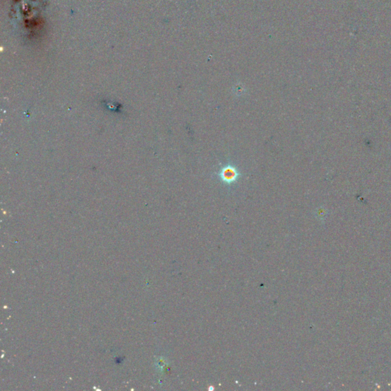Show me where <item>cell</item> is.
Wrapping results in <instances>:
<instances>
[{"mask_svg": "<svg viewBox=\"0 0 391 391\" xmlns=\"http://www.w3.org/2000/svg\"><path fill=\"white\" fill-rule=\"evenodd\" d=\"M220 181L226 185H232L238 182L241 178V174L233 164H228L220 169L218 173Z\"/></svg>", "mask_w": 391, "mask_h": 391, "instance_id": "cell-1", "label": "cell"}]
</instances>
